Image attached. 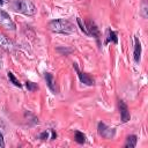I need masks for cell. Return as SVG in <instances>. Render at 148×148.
Returning <instances> with one entry per match:
<instances>
[{"mask_svg": "<svg viewBox=\"0 0 148 148\" xmlns=\"http://www.w3.org/2000/svg\"><path fill=\"white\" fill-rule=\"evenodd\" d=\"M3 147H5V140H3L2 133L0 132V148H3Z\"/></svg>", "mask_w": 148, "mask_h": 148, "instance_id": "cell-19", "label": "cell"}, {"mask_svg": "<svg viewBox=\"0 0 148 148\" xmlns=\"http://www.w3.org/2000/svg\"><path fill=\"white\" fill-rule=\"evenodd\" d=\"M25 87H27V89H28L29 91H35V90L38 89V86H37L36 83L31 82V81H27V82H25Z\"/></svg>", "mask_w": 148, "mask_h": 148, "instance_id": "cell-17", "label": "cell"}, {"mask_svg": "<svg viewBox=\"0 0 148 148\" xmlns=\"http://www.w3.org/2000/svg\"><path fill=\"white\" fill-rule=\"evenodd\" d=\"M118 109H119L121 123H127L131 119V114H130V111H128V108H127L126 103L124 101L119 99L118 101Z\"/></svg>", "mask_w": 148, "mask_h": 148, "instance_id": "cell-6", "label": "cell"}, {"mask_svg": "<svg viewBox=\"0 0 148 148\" xmlns=\"http://www.w3.org/2000/svg\"><path fill=\"white\" fill-rule=\"evenodd\" d=\"M8 2H9V0H0V6H3L6 3H8Z\"/></svg>", "mask_w": 148, "mask_h": 148, "instance_id": "cell-20", "label": "cell"}, {"mask_svg": "<svg viewBox=\"0 0 148 148\" xmlns=\"http://www.w3.org/2000/svg\"><path fill=\"white\" fill-rule=\"evenodd\" d=\"M44 79L46 81V84L49 87V89L53 92V94H58V88H57V84H56V80H54V76L49 73V72H45L44 73Z\"/></svg>", "mask_w": 148, "mask_h": 148, "instance_id": "cell-8", "label": "cell"}, {"mask_svg": "<svg viewBox=\"0 0 148 148\" xmlns=\"http://www.w3.org/2000/svg\"><path fill=\"white\" fill-rule=\"evenodd\" d=\"M47 28L49 30H51L52 32H57V34H73L75 31V27L72 22L64 20V18H57V20H52L47 23Z\"/></svg>", "mask_w": 148, "mask_h": 148, "instance_id": "cell-1", "label": "cell"}, {"mask_svg": "<svg viewBox=\"0 0 148 148\" xmlns=\"http://www.w3.org/2000/svg\"><path fill=\"white\" fill-rule=\"evenodd\" d=\"M7 77H8V80L10 81V83H13L15 87H18V88H21L22 87V84L20 83V81H18V79L12 73V72H8L7 73Z\"/></svg>", "mask_w": 148, "mask_h": 148, "instance_id": "cell-15", "label": "cell"}, {"mask_svg": "<svg viewBox=\"0 0 148 148\" xmlns=\"http://www.w3.org/2000/svg\"><path fill=\"white\" fill-rule=\"evenodd\" d=\"M97 132L104 139H113V136L116 134V130L114 128L109 127L106 124H104L102 121H99L98 125H97Z\"/></svg>", "mask_w": 148, "mask_h": 148, "instance_id": "cell-4", "label": "cell"}, {"mask_svg": "<svg viewBox=\"0 0 148 148\" xmlns=\"http://www.w3.org/2000/svg\"><path fill=\"white\" fill-rule=\"evenodd\" d=\"M86 25H87V29H88L89 36L95 37V38H96V40H97V42H99V37H101V35H99V30H98L97 25H96L92 21L87 22V23H86Z\"/></svg>", "mask_w": 148, "mask_h": 148, "instance_id": "cell-9", "label": "cell"}, {"mask_svg": "<svg viewBox=\"0 0 148 148\" xmlns=\"http://www.w3.org/2000/svg\"><path fill=\"white\" fill-rule=\"evenodd\" d=\"M86 135L81 132V131H75V133H74V140L77 142V143H80V145H83L84 142H86Z\"/></svg>", "mask_w": 148, "mask_h": 148, "instance_id": "cell-14", "label": "cell"}, {"mask_svg": "<svg viewBox=\"0 0 148 148\" xmlns=\"http://www.w3.org/2000/svg\"><path fill=\"white\" fill-rule=\"evenodd\" d=\"M136 143H138V136L134 135V134H132V135H128L126 138V141H125L124 147H126V148H134L136 146Z\"/></svg>", "mask_w": 148, "mask_h": 148, "instance_id": "cell-13", "label": "cell"}, {"mask_svg": "<svg viewBox=\"0 0 148 148\" xmlns=\"http://www.w3.org/2000/svg\"><path fill=\"white\" fill-rule=\"evenodd\" d=\"M0 25L5 29L12 30V31L16 29V24L14 23V21L9 16V14L6 13L5 10H2V9H0Z\"/></svg>", "mask_w": 148, "mask_h": 148, "instance_id": "cell-3", "label": "cell"}, {"mask_svg": "<svg viewBox=\"0 0 148 148\" xmlns=\"http://www.w3.org/2000/svg\"><path fill=\"white\" fill-rule=\"evenodd\" d=\"M12 8L15 12L21 13L27 16H32L37 12L36 6L30 0H14L12 3Z\"/></svg>", "mask_w": 148, "mask_h": 148, "instance_id": "cell-2", "label": "cell"}, {"mask_svg": "<svg viewBox=\"0 0 148 148\" xmlns=\"http://www.w3.org/2000/svg\"><path fill=\"white\" fill-rule=\"evenodd\" d=\"M73 67H74V69L76 71V74H77V76H79V80H80L83 84H86V86H94V84H95V80H94L89 74H87V73H84V72H81V71L79 69V67H77L76 64H73Z\"/></svg>", "mask_w": 148, "mask_h": 148, "instance_id": "cell-5", "label": "cell"}, {"mask_svg": "<svg viewBox=\"0 0 148 148\" xmlns=\"http://www.w3.org/2000/svg\"><path fill=\"white\" fill-rule=\"evenodd\" d=\"M108 43H114V44L118 43L117 32L113 31L111 28H109V29L106 30V40H105V44H108Z\"/></svg>", "mask_w": 148, "mask_h": 148, "instance_id": "cell-12", "label": "cell"}, {"mask_svg": "<svg viewBox=\"0 0 148 148\" xmlns=\"http://www.w3.org/2000/svg\"><path fill=\"white\" fill-rule=\"evenodd\" d=\"M141 52H142V46L139 37H134V50H133V58L136 64L140 62L141 60Z\"/></svg>", "mask_w": 148, "mask_h": 148, "instance_id": "cell-7", "label": "cell"}, {"mask_svg": "<svg viewBox=\"0 0 148 148\" xmlns=\"http://www.w3.org/2000/svg\"><path fill=\"white\" fill-rule=\"evenodd\" d=\"M0 47L6 50V51H13L14 50V44L12 40H9L6 36L3 35H0Z\"/></svg>", "mask_w": 148, "mask_h": 148, "instance_id": "cell-10", "label": "cell"}, {"mask_svg": "<svg viewBox=\"0 0 148 148\" xmlns=\"http://www.w3.org/2000/svg\"><path fill=\"white\" fill-rule=\"evenodd\" d=\"M147 10H148L147 3H146V0H143L142 6H141V15H142L143 18H147Z\"/></svg>", "mask_w": 148, "mask_h": 148, "instance_id": "cell-18", "label": "cell"}, {"mask_svg": "<svg viewBox=\"0 0 148 148\" xmlns=\"http://www.w3.org/2000/svg\"><path fill=\"white\" fill-rule=\"evenodd\" d=\"M76 22H77V25H79L80 30H81V31H82L84 35L89 36V32H88V29H87V25H86V23H84V22H82V20H81L80 17H77V18H76Z\"/></svg>", "mask_w": 148, "mask_h": 148, "instance_id": "cell-16", "label": "cell"}, {"mask_svg": "<svg viewBox=\"0 0 148 148\" xmlns=\"http://www.w3.org/2000/svg\"><path fill=\"white\" fill-rule=\"evenodd\" d=\"M38 138H39L40 140H47V139H50V140H56V138H57V133H56L54 130L49 128V130L42 132V133L39 134Z\"/></svg>", "mask_w": 148, "mask_h": 148, "instance_id": "cell-11", "label": "cell"}]
</instances>
